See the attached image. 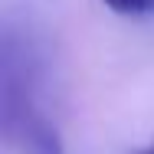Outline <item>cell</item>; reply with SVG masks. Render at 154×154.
Returning a JSON list of instances; mask_svg holds the SVG:
<instances>
[{
	"instance_id": "obj_1",
	"label": "cell",
	"mask_w": 154,
	"mask_h": 154,
	"mask_svg": "<svg viewBox=\"0 0 154 154\" xmlns=\"http://www.w3.org/2000/svg\"><path fill=\"white\" fill-rule=\"evenodd\" d=\"M39 53L20 33H3V72H0V125L10 144H20L26 154H62L59 134L46 112L39 108Z\"/></svg>"
},
{
	"instance_id": "obj_2",
	"label": "cell",
	"mask_w": 154,
	"mask_h": 154,
	"mask_svg": "<svg viewBox=\"0 0 154 154\" xmlns=\"http://www.w3.org/2000/svg\"><path fill=\"white\" fill-rule=\"evenodd\" d=\"M102 3L118 17H151L154 13V0H102Z\"/></svg>"
},
{
	"instance_id": "obj_3",
	"label": "cell",
	"mask_w": 154,
	"mask_h": 154,
	"mask_svg": "<svg viewBox=\"0 0 154 154\" xmlns=\"http://www.w3.org/2000/svg\"><path fill=\"white\" fill-rule=\"evenodd\" d=\"M131 154H154V138L144 144V148H138V151H131Z\"/></svg>"
}]
</instances>
